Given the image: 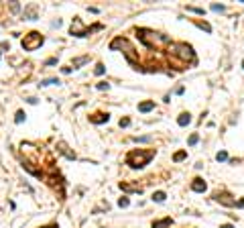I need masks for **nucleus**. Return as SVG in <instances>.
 Listing matches in <instances>:
<instances>
[{
  "label": "nucleus",
  "instance_id": "1",
  "mask_svg": "<svg viewBox=\"0 0 244 228\" xmlns=\"http://www.w3.org/2000/svg\"><path fill=\"white\" fill-rule=\"evenodd\" d=\"M155 157V151H132L128 157H126V163L132 167V169H140V167H145L151 159Z\"/></svg>",
  "mask_w": 244,
  "mask_h": 228
},
{
  "label": "nucleus",
  "instance_id": "2",
  "mask_svg": "<svg viewBox=\"0 0 244 228\" xmlns=\"http://www.w3.org/2000/svg\"><path fill=\"white\" fill-rule=\"evenodd\" d=\"M169 51H171V55H173V57L181 59L183 63H187V61H193V51H191V47L185 45V43H171Z\"/></svg>",
  "mask_w": 244,
  "mask_h": 228
},
{
  "label": "nucleus",
  "instance_id": "3",
  "mask_svg": "<svg viewBox=\"0 0 244 228\" xmlns=\"http://www.w3.org/2000/svg\"><path fill=\"white\" fill-rule=\"evenodd\" d=\"M41 45H43V37H41L37 31L25 35V39H23V49H25V51H35V49H39Z\"/></svg>",
  "mask_w": 244,
  "mask_h": 228
},
{
  "label": "nucleus",
  "instance_id": "4",
  "mask_svg": "<svg viewBox=\"0 0 244 228\" xmlns=\"http://www.w3.org/2000/svg\"><path fill=\"white\" fill-rule=\"evenodd\" d=\"M216 200H218V202H222V204H226V206H236V202H234V200H230V196H228V193H216Z\"/></svg>",
  "mask_w": 244,
  "mask_h": 228
},
{
  "label": "nucleus",
  "instance_id": "5",
  "mask_svg": "<svg viewBox=\"0 0 244 228\" xmlns=\"http://www.w3.org/2000/svg\"><path fill=\"white\" fill-rule=\"evenodd\" d=\"M205 187H207V185H205L203 179H193V183H191V189H193V191H205Z\"/></svg>",
  "mask_w": 244,
  "mask_h": 228
},
{
  "label": "nucleus",
  "instance_id": "6",
  "mask_svg": "<svg viewBox=\"0 0 244 228\" xmlns=\"http://www.w3.org/2000/svg\"><path fill=\"white\" fill-rule=\"evenodd\" d=\"M189 122H191V116H189V114H181V116L177 118V124H179V126H185V124H189Z\"/></svg>",
  "mask_w": 244,
  "mask_h": 228
},
{
  "label": "nucleus",
  "instance_id": "7",
  "mask_svg": "<svg viewBox=\"0 0 244 228\" xmlns=\"http://www.w3.org/2000/svg\"><path fill=\"white\" fill-rule=\"evenodd\" d=\"M153 108H155V102H142V104L138 106L140 112H149V110H153Z\"/></svg>",
  "mask_w": 244,
  "mask_h": 228
},
{
  "label": "nucleus",
  "instance_id": "8",
  "mask_svg": "<svg viewBox=\"0 0 244 228\" xmlns=\"http://www.w3.org/2000/svg\"><path fill=\"white\" fill-rule=\"evenodd\" d=\"M108 114H96V118H92V122H96V124H100V122H108Z\"/></svg>",
  "mask_w": 244,
  "mask_h": 228
},
{
  "label": "nucleus",
  "instance_id": "9",
  "mask_svg": "<svg viewBox=\"0 0 244 228\" xmlns=\"http://www.w3.org/2000/svg\"><path fill=\"white\" fill-rule=\"evenodd\" d=\"M169 224H171V218H165V220H161V222L153 224V228H167Z\"/></svg>",
  "mask_w": 244,
  "mask_h": 228
},
{
  "label": "nucleus",
  "instance_id": "10",
  "mask_svg": "<svg viewBox=\"0 0 244 228\" xmlns=\"http://www.w3.org/2000/svg\"><path fill=\"white\" fill-rule=\"evenodd\" d=\"M153 200H155V202H163V200H165V191H157V193H153Z\"/></svg>",
  "mask_w": 244,
  "mask_h": 228
},
{
  "label": "nucleus",
  "instance_id": "11",
  "mask_svg": "<svg viewBox=\"0 0 244 228\" xmlns=\"http://www.w3.org/2000/svg\"><path fill=\"white\" fill-rule=\"evenodd\" d=\"M53 84H59V82H57L55 78H49V80H43V82H41V86H53Z\"/></svg>",
  "mask_w": 244,
  "mask_h": 228
},
{
  "label": "nucleus",
  "instance_id": "12",
  "mask_svg": "<svg viewBox=\"0 0 244 228\" xmlns=\"http://www.w3.org/2000/svg\"><path fill=\"white\" fill-rule=\"evenodd\" d=\"M216 159H218V161H226V159H228V153H226V151H220V153L216 155Z\"/></svg>",
  "mask_w": 244,
  "mask_h": 228
},
{
  "label": "nucleus",
  "instance_id": "13",
  "mask_svg": "<svg viewBox=\"0 0 244 228\" xmlns=\"http://www.w3.org/2000/svg\"><path fill=\"white\" fill-rule=\"evenodd\" d=\"M128 204H130V202H128V198H120V200H118V206H120V208H126Z\"/></svg>",
  "mask_w": 244,
  "mask_h": 228
},
{
  "label": "nucleus",
  "instance_id": "14",
  "mask_svg": "<svg viewBox=\"0 0 244 228\" xmlns=\"http://www.w3.org/2000/svg\"><path fill=\"white\" fill-rule=\"evenodd\" d=\"M14 120H16V122H23V120H25V112H23V110H18V112H16V118H14Z\"/></svg>",
  "mask_w": 244,
  "mask_h": 228
},
{
  "label": "nucleus",
  "instance_id": "15",
  "mask_svg": "<svg viewBox=\"0 0 244 228\" xmlns=\"http://www.w3.org/2000/svg\"><path fill=\"white\" fill-rule=\"evenodd\" d=\"M197 135H191V137H189V140H187V143H189V145H195V143H197Z\"/></svg>",
  "mask_w": 244,
  "mask_h": 228
},
{
  "label": "nucleus",
  "instance_id": "16",
  "mask_svg": "<svg viewBox=\"0 0 244 228\" xmlns=\"http://www.w3.org/2000/svg\"><path fill=\"white\" fill-rule=\"evenodd\" d=\"M212 10H216V12H222V10H224V6H220V4H214V6H212Z\"/></svg>",
  "mask_w": 244,
  "mask_h": 228
},
{
  "label": "nucleus",
  "instance_id": "17",
  "mask_svg": "<svg viewBox=\"0 0 244 228\" xmlns=\"http://www.w3.org/2000/svg\"><path fill=\"white\" fill-rule=\"evenodd\" d=\"M96 73H98V76H102V73H104V65H102V63L96 67Z\"/></svg>",
  "mask_w": 244,
  "mask_h": 228
},
{
  "label": "nucleus",
  "instance_id": "18",
  "mask_svg": "<svg viewBox=\"0 0 244 228\" xmlns=\"http://www.w3.org/2000/svg\"><path fill=\"white\" fill-rule=\"evenodd\" d=\"M98 90H108V84H106V82H100V84H98Z\"/></svg>",
  "mask_w": 244,
  "mask_h": 228
},
{
  "label": "nucleus",
  "instance_id": "19",
  "mask_svg": "<svg viewBox=\"0 0 244 228\" xmlns=\"http://www.w3.org/2000/svg\"><path fill=\"white\" fill-rule=\"evenodd\" d=\"M183 157H185V151H181V153H177V155H175V161H181Z\"/></svg>",
  "mask_w": 244,
  "mask_h": 228
},
{
  "label": "nucleus",
  "instance_id": "20",
  "mask_svg": "<svg viewBox=\"0 0 244 228\" xmlns=\"http://www.w3.org/2000/svg\"><path fill=\"white\" fill-rule=\"evenodd\" d=\"M85 61H87V59L81 57V59H75V61H73V65H81V63H85Z\"/></svg>",
  "mask_w": 244,
  "mask_h": 228
},
{
  "label": "nucleus",
  "instance_id": "21",
  "mask_svg": "<svg viewBox=\"0 0 244 228\" xmlns=\"http://www.w3.org/2000/svg\"><path fill=\"white\" fill-rule=\"evenodd\" d=\"M128 124H130V120H128V118H122V120H120V126H128Z\"/></svg>",
  "mask_w": 244,
  "mask_h": 228
},
{
  "label": "nucleus",
  "instance_id": "22",
  "mask_svg": "<svg viewBox=\"0 0 244 228\" xmlns=\"http://www.w3.org/2000/svg\"><path fill=\"white\" fill-rule=\"evenodd\" d=\"M220 228H234L232 224H224V226H220Z\"/></svg>",
  "mask_w": 244,
  "mask_h": 228
},
{
  "label": "nucleus",
  "instance_id": "23",
  "mask_svg": "<svg viewBox=\"0 0 244 228\" xmlns=\"http://www.w3.org/2000/svg\"><path fill=\"white\" fill-rule=\"evenodd\" d=\"M238 206H240V208H244V200H240V202H238Z\"/></svg>",
  "mask_w": 244,
  "mask_h": 228
},
{
  "label": "nucleus",
  "instance_id": "24",
  "mask_svg": "<svg viewBox=\"0 0 244 228\" xmlns=\"http://www.w3.org/2000/svg\"><path fill=\"white\" fill-rule=\"evenodd\" d=\"M47 228H59V226H47Z\"/></svg>",
  "mask_w": 244,
  "mask_h": 228
},
{
  "label": "nucleus",
  "instance_id": "25",
  "mask_svg": "<svg viewBox=\"0 0 244 228\" xmlns=\"http://www.w3.org/2000/svg\"><path fill=\"white\" fill-rule=\"evenodd\" d=\"M242 67H244V61H242Z\"/></svg>",
  "mask_w": 244,
  "mask_h": 228
}]
</instances>
